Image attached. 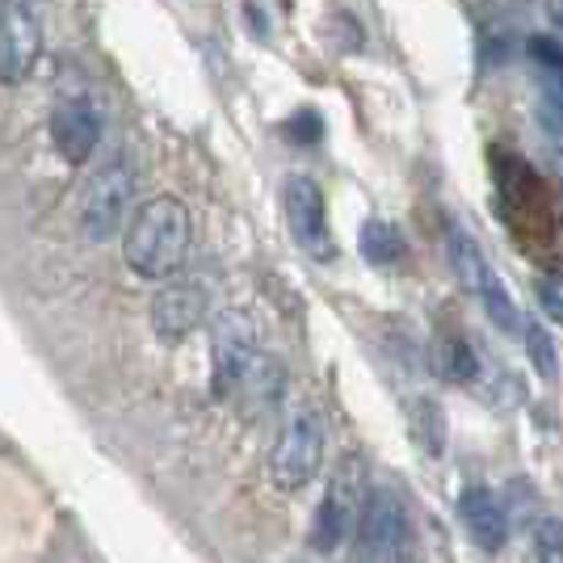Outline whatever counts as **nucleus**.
Listing matches in <instances>:
<instances>
[{"instance_id":"1","label":"nucleus","mask_w":563,"mask_h":563,"mask_svg":"<svg viewBox=\"0 0 563 563\" xmlns=\"http://www.w3.org/2000/svg\"><path fill=\"white\" fill-rule=\"evenodd\" d=\"M189 244H194V219L189 207L173 194H161L143 202L140 211L126 219L122 235V261L126 269L143 282H168L186 265Z\"/></svg>"},{"instance_id":"2","label":"nucleus","mask_w":563,"mask_h":563,"mask_svg":"<svg viewBox=\"0 0 563 563\" xmlns=\"http://www.w3.org/2000/svg\"><path fill=\"white\" fill-rule=\"evenodd\" d=\"M131 202H135V165L118 152L114 161L97 168V177L85 186L80 198V235L89 244H106L114 240L126 219H131Z\"/></svg>"},{"instance_id":"3","label":"nucleus","mask_w":563,"mask_h":563,"mask_svg":"<svg viewBox=\"0 0 563 563\" xmlns=\"http://www.w3.org/2000/svg\"><path fill=\"white\" fill-rule=\"evenodd\" d=\"M446 253H450V265H454L459 282L467 286L471 299L484 307V316L493 320L496 329L500 332L521 329V316H517V307H514V299H509V290H505V282H500V274L493 269V261L484 257V249H479L459 223L446 228Z\"/></svg>"},{"instance_id":"4","label":"nucleus","mask_w":563,"mask_h":563,"mask_svg":"<svg viewBox=\"0 0 563 563\" xmlns=\"http://www.w3.org/2000/svg\"><path fill=\"white\" fill-rule=\"evenodd\" d=\"M320 463H324V421L316 408H299L282 424L274 454H269V475L278 488L295 493V488H307L316 479Z\"/></svg>"},{"instance_id":"5","label":"nucleus","mask_w":563,"mask_h":563,"mask_svg":"<svg viewBox=\"0 0 563 563\" xmlns=\"http://www.w3.org/2000/svg\"><path fill=\"white\" fill-rule=\"evenodd\" d=\"M43 55V4L0 0V85H22Z\"/></svg>"},{"instance_id":"6","label":"nucleus","mask_w":563,"mask_h":563,"mask_svg":"<svg viewBox=\"0 0 563 563\" xmlns=\"http://www.w3.org/2000/svg\"><path fill=\"white\" fill-rule=\"evenodd\" d=\"M261 341L257 324L249 311H223L211 329V378L214 396H232L240 378L249 375V366L257 362Z\"/></svg>"},{"instance_id":"7","label":"nucleus","mask_w":563,"mask_h":563,"mask_svg":"<svg viewBox=\"0 0 563 563\" xmlns=\"http://www.w3.org/2000/svg\"><path fill=\"white\" fill-rule=\"evenodd\" d=\"M282 211L290 223V235L299 240L307 257L332 261L336 257V240L329 228V207H324V194L311 177H286L282 186Z\"/></svg>"},{"instance_id":"8","label":"nucleus","mask_w":563,"mask_h":563,"mask_svg":"<svg viewBox=\"0 0 563 563\" xmlns=\"http://www.w3.org/2000/svg\"><path fill=\"white\" fill-rule=\"evenodd\" d=\"M211 295L202 282H168L152 299V329L161 341H186L207 320Z\"/></svg>"},{"instance_id":"9","label":"nucleus","mask_w":563,"mask_h":563,"mask_svg":"<svg viewBox=\"0 0 563 563\" xmlns=\"http://www.w3.org/2000/svg\"><path fill=\"white\" fill-rule=\"evenodd\" d=\"M51 143L68 165H85L101 143V110L89 97H71L51 114Z\"/></svg>"},{"instance_id":"10","label":"nucleus","mask_w":563,"mask_h":563,"mask_svg":"<svg viewBox=\"0 0 563 563\" xmlns=\"http://www.w3.org/2000/svg\"><path fill=\"white\" fill-rule=\"evenodd\" d=\"M459 517L467 526L471 542L484 547V551H500L509 539V517H505L493 488H467L459 496Z\"/></svg>"},{"instance_id":"11","label":"nucleus","mask_w":563,"mask_h":563,"mask_svg":"<svg viewBox=\"0 0 563 563\" xmlns=\"http://www.w3.org/2000/svg\"><path fill=\"white\" fill-rule=\"evenodd\" d=\"M353 521H357V514H353V500H350V493H345V475H341L329 488V496L320 500L316 530H311V547L332 555V551L353 534Z\"/></svg>"},{"instance_id":"12","label":"nucleus","mask_w":563,"mask_h":563,"mask_svg":"<svg viewBox=\"0 0 563 563\" xmlns=\"http://www.w3.org/2000/svg\"><path fill=\"white\" fill-rule=\"evenodd\" d=\"M357 249H362V257L371 261V265H396L408 253V244H404V235H399L391 219H366L362 235H357Z\"/></svg>"},{"instance_id":"13","label":"nucleus","mask_w":563,"mask_h":563,"mask_svg":"<svg viewBox=\"0 0 563 563\" xmlns=\"http://www.w3.org/2000/svg\"><path fill=\"white\" fill-rule=\"evenodd\" d=\"M438 371L446 378H454V383L475 378V353H471V345L463 336H446V341L438 345Z\"/></svg>"},{"instance_id":"14","label":"nucleus","mask_w":563,"mask_h":563,"mask_svg":"<svg viewBox=\"0 0 563 563\" xmlns=\"http://www.w3.org/2000/svg\"><path fill=\"white\" fill-rule=\"evenodd\" d=\"M521 332H526V345H530L534 371H539L542 378H551L555 375V345H551V336H547L539 324H521Z\"/></svg>"},{"instance_id":"15","label":"nucleus","mask_w":563,"mask_h":563,"mask_svg":"<svg viewBox=\"0 0 563 563\" xmlns=\"http://www.w3.org/2000/svg\"><path fill=\"white\" fill-rule=\"evenodd\" d=\"M534 547H539V563H563V521H560V517H547V521H539Z\"/></svg>"},{"instance_id":"16","label":"nucleus","mask_w":563,"mask_h":563,"mask_svg":"<svg viewBox=\"0 0 563 563\" xmlns=\"http://www.w3.org/2000/svg\"><path fill=\"white\" fill-rule=\"evenodd\" d=\"M539 303L555 324H563V274H547V278H539Z\"/></svg>"},{"instance_id":"17","label":"nucleus","mask_w":563,"mask_h":563,"mask_svg":"<svg viewBox=\"0 0 563 563\" xmlns=\"http://www.w3.org/2000/svg\"><path fill=\"white\" fill-rule=\"evenodd\" d=\"M290 135H299V140H320V118L303 110V114L290 122Z\"/></svg>"},{"instance_id":"18","label":"nucleus","mask_w":563,"mask_h":563,"mask_svg":"<svg viewBox=\"0 0 563 563\" xmlns=\"http://www.w3.org/2000/svg\"><path fill=\"white\" fill-rule=\"evenodd\" d=\"M551 18H555V25L563 30V0H551Z\"/></svg>"}]
</instances>
